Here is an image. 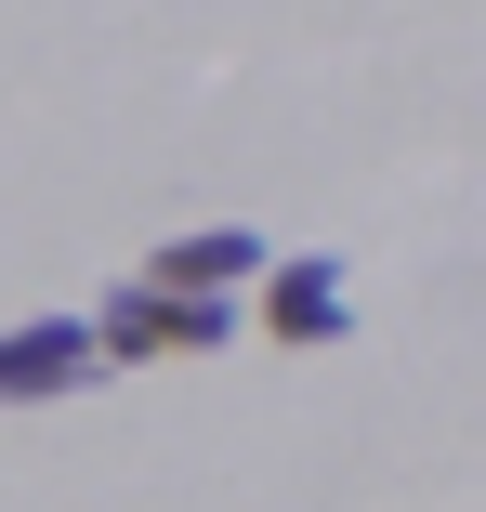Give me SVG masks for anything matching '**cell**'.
<instances>
[{"mask_svg": "<svg viewBox=\"0 0 486 512\" xmlns=\"http://www.w3.org/2000/svg\"><path fill=\"white\" fill-rule=\"evenodd\" d=\"M106 329H79V316H40L0 342V407H40V394H79V381H106Z\"/></svg>", "mask_w": 486, "mask_h": 512, "instance_id": "3", "label": "cell"}, {"mask_svg": "<svg viewBox=\"0 0 486 512\" xmlns=\"http://www.w3.org/2000/svg\"><path fill=\"white\" fill-rule=\"evenodd\" d=\"M237 276H263V237H250V224H211V237H171V250L145 263V289H237Z\"/></svg>", "mask_w": 486, "mask_h": 512, "instance_id": "4", "label": "cell"}, {"mask_svg": "<svg viewBox=\"0 0 486 512\" xmlns=\"http://www.w3.org/2000/svg\"><path fill=\"white\" fill-rule=\"evenodd\" d=\"M92 329H106V355H119V368L211 355V342H237V289H145V276H132V289H119Z\"/></svg>", "mask_w": 486, "mask_h": 512, "instance_id": "1", "label": "cell"}, {"mask_svg": "<svg viewBox=\"0 0 486 512\" xmlns=\"http://www.w3.org/2000/svg\"><path fill=\"white\" fill-rule=\"evenodd\" d=\"M250 316H263L289 355H329V342H355V302H342V263H329V250H289V263L263 276V302H250Z\"/></svg>", "mask_w": 486, "mask_h": 512, "instance_id": "2", "label": "cell"}]
</instances>
